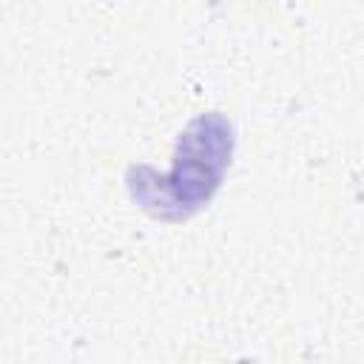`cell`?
Wrapping results in <instances>:
<instances>
[{
    "label": "cell",
    "instance_id": "obj_1",
    "mask_svg": "<svg viewBox=\"0 0 364 364\" xmlns=\"http://www.w3.org/2000/svg\"><path fill=\"white\" fill-rule=\"evenodd\" d=\"M233 125L225 114L193 117L176 139L173 165L156 173L148 165H131L125 173L128 196L154 219L182 222L210 202L233 156Z\"/></svg>",
    "mask_w": 364,
    "mask_h": 364
}]
</instances>
